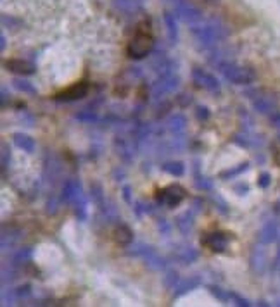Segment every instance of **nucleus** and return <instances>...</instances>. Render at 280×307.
I'll return each instance as SVG.
<instances>
[{
    "mask_svg": "<svg viewBox=\"0 0 280 307\" xmlns=\"http://www.w3.org/2000/svg\"><path fill=\"white\" fill-rule=\"evenodd\" d=\"M192 33H194L195 40L202 47H206V49L207 47H215L227 37L225 26L220 25L218 21H206V23L199 21V25L195 23L194 28H192Z\"/></svg>",
    "mask_w": 280,
    "mask_h": 307,
    "instance_id": "f257e3e1",
    "label": "nucleus"
},
{
    "mask_svg": "<svg viewBox=\"0 0 280 307\" xmlns=\"http://www.w3.org/2000/svg\"><path fill=\"white\" fill-rule=\"evenodd\" d=\"M154 49V38L147 30H140L135 33V37L131 38V42L128 43V55L133 59H144L146 55H149Z\"/></svg>",
    "mask_w": 280,
    "mask_h": 307,
    "instance_id": "f03ea898",
    "label": "nucleus"
},
{
    "mask_svg": "<svg viewBox=\"0 0 280 307\" xmlns=\"http://www.w3.org/2000/svg\"><path fill=\"white\" fill-rule=\"evenodd\" d=\"M218 69L222 71L223 76L229 79L230 83H234V85H251V83L256 79V73L253 69L235 66V64H232L230 61L223 62Z\"/></svg>",
    "mask_w": 280,
    "mask_h": 307,
    "instance_id": "7ed1b4c3",
    "label": "nucleus"
},
{
    "mask_svg": "<svg viewBox=\"0 0 280 307\" xmlns=\"http://www.w3.org/2000/svg\"><path fill=\"white\" fill-rule=\"evenodd\" d=\"M175 11V16H178L182 21L189 23V25H195L202 19L201 11L195 6H192L189 0H166Z\"/></svg>",
    "mask_w": 280,
    "mask_h": 307,
    "instance_id": "20e7f679",
    "label": "nucleus"
},
{
    "mask_svg": "<svg viewBox=\"0 0 280 307\" xmlns=\"http://www.w3.org/2000/svg\"><path fill=\"white\" fill-rule=\"evenodd\" d=\"M185 198V190L180 185H170L163 190H158V200L166 207H177Z\"/></svg>",
    "mask_w": 280,
    "mask_h": 307,
    "instance_id": "39448f33",
    "label": "nucleus"
},
{
    "mask_svg": "<svg viewBox=\"0 0 280 307\" xmlns=\"http://www.w3.org/2000/svg\"><path fill=\"white\" fill-rule=\"evenodd\" d=\"M178 88V78L175 76L173 73H168V74H161L158 81L153 85V97L156 100L163 98V95L171 93Z\"/></svg>",
    "mask_w": 280,
    "mask_h": 307,
    "instance_id": "423d86ee",
    "label": "nucleus"
},
{
    "mask_svg": "<svg viewBox=\"0 0 280 307\" xmlns=\"http://www.w3.org/2000/svg\"><path fill=\"white\" fill-rule=\"evenodd\" d=\"M131 254H133V256H142L144 259H146L147 264H149L153 269H165L166 268L165 259L159 256L153 247H147V245H144V243H138V245H135V249L131 250Z\"/></svg>",
    "mask_w": 280,
    "mask_h": 307,
    "instance_id": "0eeeda50",
    "label": "nucleus"
},
{
    "mask_svg": "<svg viewBox=\"0 0 280 307\" xmlns=\"http://www.w3.org/2000/svg\"><path fill=\"white\" fill-rule=\"evenodd\" d=\"M202 245L206 249H209L211 252H225L227 245H229V235L223 233V231H213V233H206L202 237Z\"/></svg>",
    "mask_w": 280,
    "mask_h": 307,
    "instance_id": "6e6552de",
    "label": "nucleus"
},
{
    "mask_svg": "<svg viewBox=\"0 0 280 307\" xmlns=\"http://www.w3.org/2000/svg\"><path fill=\"white\" fill-rule=\"evenodd\" d=\"M192 79H194L195 85L201 86V88H204V90L220 91V83H218V79L215 78L211 73H207V71L195 67V69L192 71Z\"/></svg>",
    "mask_w": 280,
    "mask_h": 307,
    "instance_id": "1a4fd4ad",
    "label": "nucleus"
},
{
    "mask_svg": "<svg viewBox=\"0 0 280 307\" xmlns=\"http://www.w3.org/2000/svg\"><path fill=\"white\" fill-rule=\"evenodd\" d=\"M280 235V223L277 219H270L263 225V228L259 230V243L268 245V243H273Z\"/></svg>",
    "mask_w": 280,
    "mask_h": 307,
    "instance_id": "9d476101",
    "label": "nucleus"
},
{
    "mask_svg": "<svg viewBox=\"0 0 280 307\" xmlns=\"http://www.w3.org/2000/svg\"><path fill=\"white\" fill-rule=\"evenodd\" d=\"M89 91V85L85 81L75 83L73 86H69L67 90L61 91V93L55 95L57 100H64V102H71V100H78V98H83Z\"/></svg>",
    "mask_w": 280,
    "mask_h": 307,
    "instance_id": "9b49d317",
    "label": "nucleus"
},
{
    "mask_svg": "<svg viewBox=\"0 0 280 307\" xmlns=\"http://www.w3.org/2000/svg\"><path fill=\"white\" fill-rule=\"evenodd\" d=\"M251 268L256 274H263L266 271V266H268V259H266V252L263 249V243L261 245H256L251 252Z\"/></svg>",
    "mask_w": 280,
    "mask_h": 307,
    "instance_id": "f8f14e48",
    "label": "nucleus"
},
{
    "mask_svg": "<svg viewBox=\"0 0 280 307\" xmlns=\"http://www.w3.org/2000/svg\"><path fill=\"white\" fill-rule=\"evenodd\" d=\"M82 195V185H80L78 179H67L62 186V193H61V200L62 202H71L73 204L75 200Z\"/></svg>",
    "mask_w": 280,
    "mask_h": 307,
    "instance_id": "ddd939ff",
    "label": "nucleus"
},
{
    "mask_svg": "<svg viewBox=\"0 0 280 307\" xmlns=\"http://www.w3.org/2000/svg\"><path fill=\"white\" fill-rule=\"evenodd\" d=\"M253 107L259 114H273L277 111V102H275V98L268 97V95H261V97L253 100Z\"/></svg>",
    "mask_w": 280,
    "mask_h": 307,
    "instance_id": "4468645a",
    "label": "nucleus"
},
{
    "mask_svg": "<svg viewBox=\"0 0 280 307\" xmlns=\"http://www.w3.org/2000/svg\"><path fill=\"white\" fill-rule=\"evenodd\" d=\"M201 285H202V281H201V278H199V276L183 278V280L178 281L177 288H175V290H177V292H175V298H178V297H182V295L192 292V290L197 288V286H201Z\"/></svg>",
    "mask_w": 280,
    "mask_h": 307,
    "instance_id": "2eb2a0df",
    "label": "nucleus"
},
{
    "mask_svg": "<svg viewBox=\"0 0 280 307\" xmlns=\"http://www.w3.org/2000/svg\"><path fill=\"white\" fill-rule=\"evenodd\" d=\"M6 67L9 71H13V73H19V74H33L35 73V66L26 61H21V59H11V61L6 62Z\"/></svg>",
    "mask_w": 280,
    "mask_h": 307,
    "instance_id": "dca6fc26",
    "label": "nucleus"
},
{
    "mask_svg": "<svg viewBox=\"0 0 280 307\" xmlns=\"http://www.w3.org/2000/svg\"><path fill=\"white\" fill-rule=\"evenodd\" d=\"M14 145L18 147V149H21L23 152H28V154H33L35 149H37V143L31 137H28V135H23V133H14Z\"/></svg>",
    "mask_w": 280,
    "mask_h": 307,
    "instance_id": "f3484780",
    "label": "nucleus"
},
{
    "mask_svg": "<svg viewBox=\"0 0 280 307\" xmlns=\"http://www.w3.org/2000/svg\"><path fill=\"white\" fill-rule=\"evenodd\" d=\"M197 257H199V252L194 249V247H190V245L178 247V249L175 250V259H177V261H180V262H183V264L194 262Z\"/></svg>",
    "mask_w": 280,
    "mask_h": 307,
    "instance_id": "a211bd4d",
    "label": "nucleus"
},
{
    "mask_svg": "<svg viewBox=\"0 0 280 307\" xmlns=\"http://www.w3.org/2000/svg\"><path fill=\"white\" fill-rule=\"evenodd\" d=\"M194 216H195V209H189L185 214H182V216L178 218L177 226L180 228L182 233L187 235L192 230V226H194Z\"/></svg>",
    "mask_w": 280,
    "mask_h": 307,
    "instance_id": "6ab92c4d",
    "label": "nucleus"
},
{
    "mask_svg": "<svg viewBox=\"0 0 280 307\" xmlns=\"http://www.w3.org/2000/svg\"><path fill=\"white\" fill-rule=\"evenodd\" d=\"M166 125L171 133H182V131L185 130L187 119H185V116H182V114H173L170 119H168Z\"/></svg>",
    "mask_w": 280,
    "mask_h": 307,
    "instance_id": "aec40b11",
    "label": "nucleus"
},
{
    "mask_svg": "<svg viewBox=\"0 0 280 307\" xmlns=\"http://www.w3.org/2000/svg\"><path fill=\"white\" fill-rule=\"evenodd\" d=\"M114 240L121 243V245H128V243H131V240H133V233H131V230L128 226L119 225L114 230Z\"/></svg>",
    "mask_w": 280,
    "mask_h": 307,
    "instance_id": "412c9836",
    "label": "nucleus"
},
{
    "mask_svg": "<svg viewBox=\"0 0 280 307\" xmlns=\"http://www.w3.org/2000/svg\"><path fill=\"white\" fill-rule=\"evenodd\" d=\"M165 23H166V28H168V35H170V40H171V42H177L178 28H177V21H175V14L166 13L165 14Z\"/></svg>",
    "mask_w": 280,
    "mask_h": 307,
    "instance_id": "4be33fe9",
    "label": "nucleus"
},
{
    "mask_svg": "<svg viewBox=\"0 0 280 307\" xmlns=\"http://www.w3.org/2000/svg\"><path fill=\"white\" fill-rule=\"evenodd\" d=\"M247 169H249V162H242V164L232 167V169L222 171V173H220V178H222V179H229V178H230V179H232V178L239 176V174L244 173V171H247Z\"/></svg>",
    "mask_w": 280,
    "mask_h": 307,
    "instance_id": "5701e85b",
    "label": "nucleus"
},
{
    "mask_svg": "<svg viewBox=\"0 0 280 307\" xmlns=\"http://www.w3.org/2000/svg\"><path fill=\"white\" fill-rule=\"evenodd\" d=\"M163 169L166 171V173H170L171 176H183V173H185V166L182 164V162H166L165 166H163Z\"/></svg>",
    "mask_w": 280,
    "mask_h": 307,
    "instance_id": "b1692460",
    "label": "nucleus"
},
{
    "mask_svg": "<svg viewBox=\"0 0 280 307\" xmlns=\"http://www.w3.org/2000/svg\"><path fill=\"white\" fill-rule=\"evenodd\" d=\"M114 6L121 11L131 13V11H137L140 7V0H114Z\"/></svg>",
    "mask_w": 280,
    "mask_h": 307,
    "instance_id": "393cba45",
    "label": "nucleus"
},
{
    "mask_svg": "<svg viewBox=\"0 0 280 307\" xmlns=\"http://www.w3.org/2000/svg\"><path fill=\"white\" fill-rule=\"evenodd\" d=\"M73 204H75V213H77L78 219H85L87 218V198L83 197V193L80 195Z\"/></svg>",
    "mask_w": 280,
    "mask_h": 307,
    "instance_id": "a878e982",
    "label": "nucleus"
},
{
    "mask_svg": "<svg viewBox=\"0 0 280 307\" xmlns=\"http://www.w3.org/2000/svg\"><path fill=\"white\" fill-rule=\"evenodd\" d=\"M13 83H14V88H18L19 91H25V93H31V95L37 93V90L33 88V85L28 83L26 79H14Z\"/></svg>",
    "mask_w": 280,
    "mask_h": 307,
    "instance_id": "bb28decb",
    "label": "nucleus"
},
{
    "mask_svg": "<svg viewBox=\"0 0 280 307\" xmlns=\"http://www.w3.org/2000/svg\"><path fill=\"white\" fill-rule=\"evenodd\" d=\"M207 288H209V292L213 293L215 297L218 298V300H222V302L230 300V292H225V290H222L220 286H215V285H209Z\"/></svg>",
    "mask_w": 280,
    "mask_h": 307,
    "instance_id": "cd10ccee",
    "label": "nucleus"
},
{
    "mask_svg": "<svg viewBox=\"0 0 280 307\" xmlns=\"http://www.w3.org/2000/svg\"><path fill=\"white\" fill-rule=\"evenodd\" d=\"M75 118H77L78 121H82V123H95V121H97V116H95V113H92V111H89V109L78 113Z\"/></svg>",
    "mask_w": 280,
    "mask_h": 307,
    "instance_id": "c85d7f7f",
    "label": "nucleus"
},
{
    "mask_svg": "<svg viewBox=\"0 0 280 307\" xmlns=\"http://www.w3.org/2000/svg\"><path fill=\"white\" fill-rule=\"evenodd\" d=\"M178 283V273L177 271H168L165 276V285L168 288H175V285Z\"/></svg>",
    "mask_w": 280,
    "mask_h": 307,
    "instance_id": "c756f323",
    "label": "nucleus"
},
{
    "mask_svg": "<svg viewBox=\"0 0 280 307\" xmlns=\"http://www.w3.org/2000/svg\"><path fill=\"white\" fill-rule=\"evenodd\" d=\"M195 186H197L199 190H211L213 188V183H211V179H207V178L197 176V179H195Z\"/></svg>",
    "mask_w": 280,
    "mask_h": 307,
    "instance_id": "7c9ffc66",
    "label": "nucleus"
},
{
    "mask_svg": "<svg viewBox=\"0 0 280 307\" xmlns=\"http://www.w3.org/2000/svg\"><path fill=\"white\" fill-rule=\"evenodd\" d=\"M230 300H234L235 304L237 305H241V307H249V300H246V298H242L241 295L239 293H235V292H230Z\"/></svg>",
    "mask_w": 280,
    "mask_h": 307,
    "instance_id": "2f4dec72",
    "label": "nucleus"
},
{
    "mask_svg": "<svg viewBox=\"0 0 280 307\" xmlns=\"http://www.w3.org/2000/svg\"><path fill=\"white\" fill-rule=\"evenodd\" d=\"M270 183H271V176L268 173H261L259 174V178H258V185L261 186V188H268L270 186Z\"/></svg>",
    "mask_w": 280,
    "mask_h": 307,
    "instance_id": "473e14b6",
    "label": "nucleus"
},
{
    "mask_svg": "<svg viewBox=\"0 0 280 307\" xmlns=\"http://www.w3.org/2000/svg\"><path fill=\"white\" fill-rule=\"evenodd\" d=\"M197 118L201 119V121H206V119L209 118V111H207V107H197Z\"/></svg>",
    "mask_w": 280,
    "mask_h": 307,
    "instance_id": "72a5a7b5",
    "label": "nucleus"
},
{
    "mask_svg": "<svg viewBox=\"0 0 280 307\" xmlns=\"http://www.w3.org/2000/svg\"><path fill=\"white\" fill-rule=\"evenodd\" d=\"M270 121H271V125H273V126L280 128V113H278V111H275V113L270 116Z\"/></svg>",
    "mask_w": 280,
    "mask_h": 307,
    "instance_id": "f704fd0d",
    "label": "nucleus"
},
{
    "mask_svg": "<svg viewBox=\"0 0 280 307\" xmlns=\"http://www.w3.org/2000/svg\"><path fill=\"white\" fill-rule=\"evenodd\" d=\"M158 228H159V231H163V233H165V235L170 233V225H168L165 219H161V223H159V225H158Z\"/></svg>",
    "mask_w": 280,
    "mask_h": 307,
    "instance_id": "c9c22d12",
    "label": "nucleus"
},
{
    "mask_svg": "<svg viewBox=\"0 0 280 307\" xmlns=\"http://www.w3.org/2000/svg\"><path fill=\"white\" fill-rule=\"evenodd\" d=\"M123 197H125V200L128 202V204H133L130 198V186H123Z\"/></svg>",
    "mask_w": 280,
    "mask_h": 307,
    "instance_id": "e433bc0d",
    "label": "nucleus"
},
{
    "mask_svg": "<svg viewBox=\"0 0 280 307\" xmlns=\"http://www.w3.org/2000/svg\"><path fill=\"white\" fill-rule=\"evenodd\" d=\"M235 192H239V195H244V193L249 192V186H247V185H237V186H235Z\"/></svg>",
    "mask_w": 280,
    "mask_h": 307,
    "instance_id": "4c0bfd02",
    "label": "nucleus"
},
{
    "mask_svg": "<svg viewBox=\"0 0 280 307\" xmlns=\"http://www.w3.org/2000/svg\"><path fill=\"white\" fill-rule=\"evenodd\" d=\"M0 49H6V37H4V35H2V37H0Z\"/></svg>",
    "mask_w": 280,
    "mask_h": 307,
    "instance_id": "58836bf2",
    "label": "nucleus"
},
{
    "mask_svg": "<svg viewBox=\"0 0 280 307\" xmlns=\"http://www.w3.org/2000/svg\"><path fill=\"white\" fill-rule=\"evenodd\" d=\"M280 264V247H278V254H277V257H275V266H278Z\"/></svg>",
    "mask_w": 280,
    "mask_h": 307,
    "instance_id": "ea45409f",
    "label": "nucleus"
}]
</instances>
